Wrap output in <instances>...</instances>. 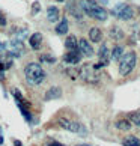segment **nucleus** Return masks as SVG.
Here are the masks:
<instances>
[{
	"instance_id": "7ed1b4c3",
	"label": "nucleus",
	"mask_w": 140,
	"mask_h": 146,
	"mask_svg": "<svg viewBox=\"0 0 140 146\" xmlns=\"http://www.w3.org/2000/svg\"><path fill=\"white\" fill-rule=\"evenodd\" d=\"M98 71L100 69H96L94 66V63H84V65H82V68L78 69V75L83 82L94 84V83H98V80H100V72Z\"/></svg>"
},
{
	"instance_id": "423d86ee",
	"label": "nucleus",
	"mask_w": 140,
	"mask_h": 146,
	"mask_svg": "<svg viewBox=\"0 0 140 146\" xmlns=\"http://www.w3.org/2000/svg\"><path fill=\"white\" fill-rule=\"evenodd\" d=\"M111 15L113 17H116V18H119V20H131L133 18V9L131 6H128L127 3H119V5H116L115 8L111 9Z\"/></svg>"
},
{
	"instance_id": "412c9836",
	"label": "nucleus",
	"mask_w": 140,
	"mask_h": 146,
	"mask_svg": "<svg viewBox=\"0 0 140 146\" xmlns=\"http://www.w3.org/2000/svg\"><path fill=\"white\" fill-rule=\"evenodd\" d=\"M128 119H130V122L133 123V125L140 128V113H130V115H128Z\"/></svg>"
},
{
	"instance_id": "f03ea898",
	"label": "nucleus",
	"mask_w": 140,
	"mask_h": 146,
	"mask_svg": "<svg viewBox=\"0 0 140 146\" xmlns=\"http://www.w3.org/2000/svg\"><path fill=\"white\" fill-rule=\"evenodd\" d=\"M80 9H82V12H84L86 15H89L90 18L96 21H105L107 17H109L107 11L103 6H100L95 0H82L80 2Z\"/></svg>"
},
{
	"instance_id": "f8f14e48",
	"label": "nucleus",
	"mask_w": 140,
	"mask_h": 146,
	"mask_svg": "<svg viewBox=\"0 0 140 146\" xmlns=\"http://www.w3.org/2000/svg\"><path fill=\"white\" fill-rule=\"evenodd\" d=\"M62 96V89L59 86H53V88L47 89L45 95H44V100L45 101H53V100H59Z\"/></svg>"
},
{
	"instance_id": "0eeeda50",
	"label": "nucleus",
	"mask_w": 140,
	"mask_h": 146,
	"mask_svg": "<svg viewBox=\"0 0 140 146\" xmlns=\"http://www.w3.org/2000/svg\"><path fill=\"white\" fill-rule=\"evenodd\" d=\"M57 123H59V127H60V128L66 129V131H69V133H80V134L86 133V129H84V127L82 125V123H78L75 121H71V119L60 117Z\"/></svg>"
},
{
	"instance_id": "c756f323",
	"label": "nucleus",
	"mask_w": 140,
	"mask_h": 146,
	"mask_svg": "<svg viewBox=\"0 0 140 146\" xmlns=\"http://www.w3.org/2000/svg\"><path fill=\"white\" fill-rule=\"evenodd\" d=\"M77 146H92V145H86V143H83V145H77Z\"/></svg>"
},
{
	"instance_id": "393cba45",
	"label": "nucleus",
	"mask_w": 140,
	"mask_h": 146,
	"mask_svg": "<svg viewBox=\"0 0 140 146\" xmlns=\"http://www.w3.org/2000/svg\"><path fill=\"white\" fill-rule=\"evenodd\" d=\"M39 9H41V5H39V2H35V3H33V6H32V14L36 15L38 12H39Z\"/></svg>"
},
{
	"instance_id": "4468645a",
	"label": "nucleus",
	"mask_w": 140,
	"mask_h": 146,
	"mask_svg": "<svg viewBox=\"0 0 140 146\" xmlns=\"http://www.w3.org/2000/svg\"><path fill=\"white\" fill-rule=\"evenodd\" d=\"M59 18H60V12H59L57 6H48L47 8V20L50 23H57Z\"/></svg>"
},
{
	"instance_id": "9b49d317",
	"label": "nucleus",
	"mask_w": 140,
	"mask_h": 146,
	"mask_svg": "<svg viewBox=\"0 0 140 146\" xmlns=\"http://www.w3.org/2000/svg\"><path fill=\"white\" fill-rule=\"evenodd\" d=\"M78 51L82 53L83 56H94V48L92 45L89 44V41L88 39H84V38H82V39H78Z\"/></svg>"
},
{
	"instance_id": "c85d7f7f",
	"label": "nucleus",
	"mask_w": 140,
	"mask_h": 146,
	"mask_svg": "<svg viewBox=\"0 0 140 146\" xmlns=\"http://www.w3.org/2000/svg\"><path fill=\"white\" fill-rule=\"evenodd\" d=\"M14 145H15V146H21V142H17V140H15Z\"/></svg>"
},
{
	"instance_id": "39448f33",
	"label": "nucleus",
	"mask_w": 140,
	"mask_h": 146,
	"mask_svg": "<svg viewBox=\"0 0 140 146\" xmlns=\"http://www.w3.org/2000/svg\"><path fill=\"white\" fill-rule=\"evenodd\" d=\"M12 95H14V98H15V104H17V107L20 109V111H21V115H23V117L26 119V122L27 123H32V115H30V111H29V109L26 106H27V101L24 100V96L21 95V92L18 90V89H14L12 90Z\"/></svg>"
},
{
	"instance_id": "1a4fd4ad",
	"label": "nucleus",
	"mask_w": 140,
	"mask_h": 146,
	"mask_svg": "<svg viewBox=\"0 0 140 146\" xmlns=\"http://www.w3.org/2000/svg\"><path fill=\"white\" fill-rule=\"evenodd\" d=\"M24 51H26V48H24V45H23V41L21 39H12L11 41V44H9V53H11V56L12 57H17V59H20V57H23L24 56Z\"/></svg>"
},
{
	"instance_id": "f257e3e1",
	"label": "nucleus",
	"mask_w": 140,
	"mask_h": 146,
	"mask_svg": "<svg viewBox=\"0 0 140 146\" xmlns=\"http://www.w3.org/2000/svg\"><path fill=\"white\" fill-rule=\"evenodd\" d=\"M24 72V78L30 86H41L42 83L47 80V72L44 71V68L36 62H30L24 66L23 69Z\"/></svg>"
},
{
	"instance_id": "6e6552de",
	"label": "nucleus",
	"mask_w": 140,
	"mask_h": 146,
	"mask_svg": "<svg viewBox=\"0 0 140 146\" xmlns=\"http://www.w3.org/2000/svg\"><path fill=\"white\" fill-rule=\"evenodd\" d=\"M98 59L100 62L98 63H94V66L96 69L103 68V66H107L109 65V60H110V51H109V47H107V44H103L100 47L98 50Z\"/></svg>"
},
{
	"instance_id": "f3484780",
	"label": "nucleus",
	"mask_w": 140,
	"mask_h": 146,
	"mask_svg": "<svg viewBox=\"0 0 140 146\" xmlns=\"http://www.w3.org/2000/svg\"><path fill=\"white\" fill-rule=\"evenodd\" d=\"M68 20L66 18H62L60 21L57 23V26H56V33L57 35H65V33H68Z\"/></svg>"
},
{
	"instance_id": "9d476101",
	"label": "nucleus",
	"mask_w": 140,
	"mask_h": 146,
	"mask_svg": "<svg viewBox=\"0 0 140 146\" xmlns=\"http://www.w3.org/2000/svg\"><path fill=\"white\" fill-rule=\"evenodd\" d=\"M82 57H83V54L78 50H72V51H68L66 54L63 56V62H65L66 65L74 66V65H77V63L82 62Z\"/></svg>"
},
{
	"instance_id": "6ab92c4d",
	"label": "nucleus",
	"mask_w": 140,
	"mask_h": 146,
	"mask_svg": "<svg viewBox=\"0 0 140 146\" xmlns=\"http://www.w3.org/2000/svg\"><path fill=\"white\" fill-rule=\"evenodd\" d=\"M116 128L121 129V131H130L131 129V122L127 121V119H119L116 122Z\"/></svg>"
},
{
	"instance_id": "a211bd4d",
	"label": "nucleus",
	"mask_w": 140,
	"mask_h": 146,
	"mask_svg": "<svg viewBox=\"0 0 140 146\" xmlns=\"http://www.w3.org/2000/svg\"><path fill=\"white\" fill-rule=\"evenodd\" d=\"M123 56V47L122 45H115L113 47V50H111V54L110 57L113 59V60H117L119 62V59Z\"/></svg>"
},
{
	"instance_id": "bb28decb",
	"label": "nucleus",
	"mask_w": 140,
	"mask_h": 146,
	"mask_svg": "<svg viewBox=\"0 0 140 146\" xmlns=\"http://www.w3.org/2000/svg\"><path fill=\"white\" fill-rule=\"evenodd\" d=\"M6 48H8V47H6V44H3V42H0V53H2V54H3L5 51H6Z\"/></svg>"
},
{
	"instance_id": "b1692460",
	"label": "nucleus",
	"mask_w": 140,
	"mask_h": 146,
	"mask_svg": "<svg viewBox=\"0 0 140 146\" xmlns=\"http://www.w3.org/2000/svg\"><path fill=\"white\" fill-rule=\"evenodd\" d=\"M68 11L71 12L72 15H74V18H77V20H82V12H80L78 9H75V6L74 5H69L68 6Z\"/></svg>"
},
{
	"instance_id": "ddd939ff",
	"label": "nucleus",
	"mask_w": 140,
	"mask_h": 146,
	"mask_svg": "<svg viewBox=\"0 0 140 146\" xmlns=\"http://www.w3.org/2000/svg\"><path fill=\"white\" fill-rule=\"evenodd\" d=\"M29 45L32 50H39L41 45H42V35L39 32H36V33H32L29 36Z\"/></svg>"
},
{
	"instance_id": "a878e982",
	"label": "nucleus",
	"mask_w": 140,
	"mask_h": 146,
	"mask_svg": "<svg viewBox=\"0 0 140 146\" xmlns=\"http://www.w3.org/2000/svg\"><path fill=\"white\" fill-rule=\"evenodd\" d=\"M3 26H6V18H5V15L0 12V27H3Z\"/></svg>"
},
{
	"instance_id": "7c9ffc66",
	"label": "nucleus",
	"mask_w": 140,
	"mask_h": 146,
	"mask_svg": "<svg viewBox=\"0 0 140 146\" xmlns=\"http://www.w3.org/2000/svg\"><path fill=\"white\" fill-rule=\"evenodd\" d=\"M57 2H65V0H57Z\"/></svg>"
},
{
	"instance_id": "5701e85b",
	"label": "nucleus",
	"mask_w": 140,
	"mask_h": 146,
	"mask_svg": "<svg viewBox=\"0 0 140 146\" xmlns=\"http://www.w3.org/2000/svg\"><path fill=\"white\" fill-rule=\"evenodd\" d=\"M39 62L41 63H54L56 62V59L53 57V56H48V54H42V56H39Z\"/></svg>"
},
{
	"instance_id": "2eb2a0df",
	"label": "nucleus",
	"mask_w": 140,
	"mask_h": 146,
	"mask_svg": "<svg viewBox=\"0 0 140 146\" xmlns=\"http://www.w3.org/2000/svg\"><path fill=\"white\" fill-rule=\"evenodd\" d=\"M65 48H66L68 51L78 50V41H77V38H75L74 35L66 36V39H65Z\"/></svg>"
},
{
	"instance_id": "cd10ccee",
	"label": "nucleus",
	"mask_w": 140,
	"mask_h": 146,
	"mask_svg": "<svg viewBox=\"0 0 140 146\" xmlns=\"http://www.w3.org/2000/svg\"><path fill=\"white\" fill-rule=\"evenodd\" d=\"M47 146H65V145H62V143H59V142H51L50 145H47Z\"/></svg>"
},
{
	"instance_id": "dca6fc26",
	"label": "nucleus",
	"mask_w": 140,
	"mask_h": 146,
	"mask_svg": "<svg viewBox=\"0 0 140 146\" xmlns=\"http://www.w3.org/2000/svg\"><path fill=\"white\" fill-rule=\"evenodd\" d=\"M89 39L92 42H101L103 41V32L98 27H90L89 30Z\"/></svg>"
},
{
	"instance_id": "aec40b11",
	"label": "nucleus",
	"mask_w": 140,
	"mask_h": 146,
	"mask_svg": "<svg viewBox=\"0 0 140 146\" xmlns=\"http://www.w3.org/2000/svg\"><path fill=\"white\" fill-rule=\"evenodd\" d=\"M123 146H140V139L134 137V136H128L122 140Z\"/></svg>"
},
{
	"instance_id": "20e7f679",
	"label": "nucleus",
	"mask_w": 140,
	"mask_h": 146,
	"mask_svg": "<svg viewBox=\"0 0 140 146\" xmlns=\"http://www.w3.org/2000/svg\"><path fill=\"white\" fill-rule=\"evenodd\" d=\"M136 63H137V56L134 51H130V53H127V54H123L119 59V74L121 75H128L134 69Z\"/></svg>"
},
{
	"instance_id": "4be33fe9",
	"label": "nucleus",
	"mask_w": 140,
	"mask_h": 146,
	"mask_svg": "<svg viewBox=\"0 0 140 146\" xmlns=\"http://www.w3.org/2000/svg\"><path fill=\"white\" fill-rule=\"evenodd\" d=\"M110 36L113 38V39H121V38H123V33H122V30H121V29L111 27V30H110Z\"/></svg>"
}]
</instances>
